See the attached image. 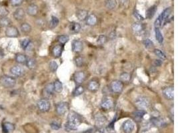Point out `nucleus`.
<instances>
[{
  "mask_svg": "<svg viewBox=\"0 0 178 133\" xmlns=\"http://www.w3.org/2000/svg\"><path fill=\"white\" fill-rule=\"evenodd\" d=\"M81 123V118L78 114L71 112L67 116V121L65 124V129L67 130H75L78 129Z\"/></svg>",
  "mask_w": 178,
  "mask_h": 133,
  "instance_id": "f257e3e1",
  "label": "nucleus"
},
{
  "mask_svg": "<svg viewBox=\"0 0 178 133\" xmlns=\"http://www.w3.org/2000/svg\"><path fill=\"white\" fill-rule=\"evenodd\" d=\"M16 83V79L13 77L4 75L0 77V84L5 88H13L15 86Z\"/></svg>",
  "mask_w": 178,
  "mask_h": 133,
  "instance_id": "f03ea898",
  "label": "nucleus"
},
{
  "mask_svg": "<svg viewBox=\"0 0 178 133\" xmlns=\"http://www.w3.org/2000/svg\"><path fill=\"white\" fill-rule=\"evenodd\" d=\"M135 104L139 109H146L150 105V101L146 97H139L135 101Z\"/></svg>",
  "mask_w": 178,
  "mask_h": 133,
  "instance_id": "7ed1b4c3",
  "label": "nucleus"
},
{
  "mask_svg": "<svg viewBox=\"0 0 178 133\" xmlns=\"http://www.w3.org/2000/svg\"><path fill=\"white\" fill-rule=\"evenodd\" d=\"M5 35L9 38H18L20 36V33L17 27L13 25H10V26L6 27Z\"/></svg>",
  "mask_w": 178,
  "mask_h": 133,
  "instance_id": "20e7f679",
  "label": "nucleus"
},
{
  "mask_svg": "<svg viewBox=\"0 0 178 133\" xmlns=\"http://www.w3.org/2000/svg\"><path fill=\"white\" fill-rule=\"evenodd\" d=\"M110 89L113 93L119 94L123 91V83L120 80H114L110 84Z\"/></svg>",
  "mask_w": 178,
  "mask_h": 133,
  "instance_id": "39448f33",
  "label": "nucleus"
},
{
  "mask_svg": "<svg viewBox=\"0 0 178 133\" xmlns=\"http://www.w3.org/2000/svg\"><path fill=\"white\" fill-rule=\"evenodd\" d=\"M37 107L42 113L48 112L50 109V102L46 99H41L37 102Z\"/></svg>",
  "mask_w": 178,
  "mask_h": 133,
  "instance_id": "423d86ee",
  "label": "nucleus"
},
{
  "mask_svg": "<svg viewBox=\"0 0 178 133\" xmlns=\"http://www.w3.org/2000/svg\"><path fill=\"white\" fill-rule=\"evenodd\" d=\"M11 74L15 77H22L25 73V70L22 67L19 66V65H14L12 67H11L10 70Z\"/></svg>",
  "mask_w": 178,
  "mask_h": 133,
  "instance_id": "0eeeda50",
  "label": "nucleus"
},
{
  "mask_svg": "<svg viewBox=\"0 0 178 133\" xmlns=\"http://www.w3.org/2000/svg\"><path fill=\"white\" fill-rule=\"evenodd\" d=\"M107 123V118L105 116L102 115L101 114H97L95 116V125L99 128L100 130L104 129L105 126Z\"/></svg>",
  "mask_w": 178,
  "mask_h": 133,
  "instance_id": "6e6552de",
  "label": "nucleus"
},
{
  "mask_svg": "<svg viewBox=\"0 0 178 133\" xmlns=\"http://www.w3.org/2000/svg\"><path fill=\"white\" fill-rule=\"evenodd\" d=\"M69 109V104L66 102H60L56 105V112L59 115H64Z\"/></svg>",
  "mask_w": 178,
  "mask_h": 133,
  "instance_id": "1a4fd4ad",
  "label": "nucleus"
},
{
  "mask_svg": "<svg viewBox=\"0 0 178 133\" xmlns=\"http://www.w3.org/2000/svg\"><path fill=\"white\" fill-rule=\"evenodd\" d=\"M13 17L18 22H22L25 17V11L22 8H18L13 11Z\"/></svg>",
  "mask_w": 178,
  "mask_h": 133,
  "instance_id": "9d476101",
  "label": "nucleus"
},
{
  "mask_svg": "<svg viewBox=\"0 0 178 133\" xmlns=\"http://www.w3.org/2000/svg\"><path fill=\"white\" fill-rule=\"evenodd\" d=\"M135 129V125L132 120H127L123 123L122 129L124 133H132Z\"/></svg>",
  "mask_w": 178,
  "mask_h": 133,
  "instance_id": "9b49d317",
  "label": "nucleus"
},
{
  "mask_svg": "<svg viewBox=\"0 0 178 133\" xmlns=\"http://www.w3.org/2000/svg\"><path fill=\"white\" fill-rule=\"evenodd\" d=\"M163 95L167 100L172 101L174 99V88L172 86H169L163 88Z\"/></svg>",
  "mask_w": 178,
  "mask_h": 133,
  "instance_id": "f8f14e48",
  "label": "nucleus"
},
{
  "mask_svg": "<svg viewBox=\"0 0 178 133\" xmlns=\"http://www.w3.org/2000/svg\"><path fill=\"white\" fill-rule=\"evenodd\" d=\"M86 79V75L83 71H77L74 75V80L75 83L78 85H81L85 81Z\"/></svg>",
  "mask_w": 178,
  "mask_h": 133,
  "instance_id": "ddd939ff",
  "label": "nucleus"
},
{
  "mask_svg": "<svg viewBox=\"0 0 178 133\" xmlns=\"http://www.w3.org/2000/svg\"><path fill=\"white\" fill-rule=\"evenodd\" d=\"M101 107L104 110H109L114 106V102L111 98L105 97L102 99L101 102Z\"/></svg>",
  "mask_w": 178,
  "mask_h": 133,
  "instance_id": "4468645a",
  "label": "nucleus"
},
{
  "mask_svg": "<svg viewBox=\"0 0 178 133\" xmlns=\"http://www.w3.org/2000/svg\"><path fill=\"white\" fill-rule=\"evenodd\" d=\"M171 13H172V9H171V8H168L164 9L163 12L159 15V17H160V19L161 21V23H162V25H165V23H167V21L170 19V16Z\"/></svg>",
  "mask_w": 178,
  "mask_h": 133,
  "instance_id": "2eb2a0df",
  "label": "nucleus"
},
{
  "mask_svg": "<svg viewBox=\"0 0 178 133\" xmlns=\"http://www.w3.org/2000/svg\"><path fill=\"white\" fill-rule=\"evenodd\" d=\"M39 13V8L36 4L31 3L27 6V13L31 17H36Z\"/></svg>",
  "mask_w": 178,
  "mask_h": 133,
  "instance_id": "dca6fc26",
  "label": "nucleus"
},
{
  "mask_svg": "<svg viewBox=\"0 0 178 133\" xmlns=\"http://www.w3.org/2000/svg\"><path fill=\"white\" fill-rule=\"evenodd\" d=\"M132 29L135 34L139 35L144 31V25L140 22H135L132 25Z\"/></svg>",
  "mask_w": 178,
  "mask_h": 133,
  "instance_id": "f3484780",
  "label": "nucleus"
},
{
  "mask_svg": "<svg viewBox=\"0 0 178 133\" xmlns=\"http://www.w3.org/2000/svg\"><path fill=\"white\" fill-rule=\"evenodd\" d=\"M72 51H74V53H79L82 51L83 45V43L81 41L79 40H74L72 43Z\"/></svg>",
  "mask_w": 178,
  "mask_h": 133,
  "instance_id": "a211bd4d",
  "label": "nucleus"
},
{
  "mask_svg": "<svg viewBox=\"0 0 178 133\" xmlns=\"http://www.w3.org/2000/svg\"><path fill=\"white\" fill-rule=\"evenodd\" d=\"M88 90L92 93L97 92L100 88V83L97 80L93 79L89 82L88 85Z\"/></svg>",
  "mask_w": 178,
  "mask_h": 133,
  "instance_id": "6ab92c4d",
  "label": "nucleus"
},
{
  "mask_svg": "<svg viewBox=\"0 0 178 133\" xmlns=\"http://www.w3.org/2000/svg\"><path fill=\"white\" fill-rule=\"evenodd\" d=\"M15 125L9 122H5L2 125V130L4 133H11L15 130Z\"/></svg>",
  "mask_w": 178,
  "mask_h": 133,
  "instance_id": "aec40b11",
  "label": "nucleus"
},
{
  "mask_svg": "<svg viewBox=\"0 0 178 133\" xmlns=\"http://www.w3.org/2000/svg\"><path fill=\"white\" fill-rule=\"evenodd\" d=\"M119 4V0H106L105 1V8L109 10H114L118 8Z\"/></svg>",
  "mask_w": 178,
  "mask_h": 133,
  "instance_id": "412c9836",
  "label": "nucleus"
},
{
  "mask_svg": "<svg viewBox=\"0 0 178 133\" xmlns=\"http://www.w3.org/2000/svg\"><path fill=\"white\" fill-rule=\"evenodd\" d=\"M81 27L79 23L72 22L70 23L69 26V31L72 34H76L81 31Z\"/></svg>",
  "mask_w": 178,
  "mask_h": 133,
  "instance_id": "4be33fe9",
  "label": "nucleus"
},
{
  "mask_svg": "<svg viewBox=\"0 0 178 133\" xmlns=\"http://www.w3.org/2000/svg\"><path fill=\"white\" fill-rule=\"evenodd\" d=\"M27 57L26 55L23 54V53H17L15 56V60L16 63H18L19 64H22V65H25L27 61Z\"/></svg>",
  "mask_w": 178,
  "mask_h": 133,
  "instance_id": "5701e85b",
  "label": "nucleus"
},
{
  "mask_svg": "<svg viewBox=\"0 0 178 133\" xmlns=\"http://www.w3.org/2000/svg\"><path fill=\"white\" fill-rule=\"evenodd\" d=\"M64 47L62 45H57L53 47L52 49V55L55 58H60L62 54Z\"/></svg>",
  "mask_w": 178,
  "mask_h": 133,
  "instance_id": "b1692460",
  "label": "nucleus"
},
{
  "mask_svg": "<svg viewBox=\"0 0 178 133\" xmlns=\"http://www.w3.org/2000/svg\"><path fill=\"white\" fill-rule=\"evenodd\" d=\"M85 22H86V24L89 25V26H94L97 22V16L93 13L88 15V16L85 19Z\"/></svg>",
  "mask_w": 178,
  "mask_h": 133,
  "instance_id": "393cba45",
  "label": "nucleus"
},
{
  "mask_svg": "<svg viewBox=\"0 0 178 133\" xmlns=\"http://www.w3.org/2000/svg\"><path fill=\"white\" fill-rule=\"evenodd\" d=\"M76 17L79 21H84L88 16V11L85 9H79L76 11Z\"/></svg>",
  "mask_w": 178,
  "mask_h": 133,
  "instance_id": "a878e982",
  "label": "nucleus"
},
{
  "mask_svg": "<svg viewBox=\"0 0 178 133\" xmlns=\"http://www.w3.org/2000/svg\"><path fill=\"white\" fill-rule=\"evenodd\" d=\"M32 41L29 39H24L20 41L21 48L24 51H29L32 47Z\"/></svg>",
  "mask_w": 178,
  "mask_h": 133,
  "instance_id": "bb28decb",
  "label": "nucleus"
},
{
  "mask_svg": "<svg viewBox=\"0 0 178 133\" xmlns=\"http://www.w3.org/2000/svg\"><path fill=\"white\" fill-rule=\"evenodd\" d=\"M157 9H158V7L156 5L154 6H152L150 8L147 9V10L146 12V17L148 19H151V18L153 17V16L155 15V14L157 11Z\"/></svg>",
  "mask_w": 178,
  "mask_h": 133,
  "instance_id": "cd10ccee",
  "label": "nucleus"
},
{
  "mask_svg": "<svg viewBox=\"0 0 178 133\" xmlns=\"http://www.w3.org/2000/svg\"><path fill=\"white\" fill-rule=\"evenodd\" d=\"M151 122L153 125H154L156 127H163L166 125V123L165 120L161 118L158 117H153L151 119Z\"/></svg>",
  "mask_w": 178,
  "mask_h": 133,
  "instance_id": "c85d7f7f",
  "label": "nucleus"
},
{
  "mask_svg": "<svg viewBox=\"0 0 178 133\" xmlns=\"http://www.w3.org/2000/svg\"><path fill=\"white\" fill-rule=\"evenodd\" d=\"M20 29L23 34L27 35L32 31V27L28 23H22L20 25Z\"/></svg>",
  "mask_w": 178,
  "mask_h": 133,
  "instance_id": "c756f323",
  "label": "nucleus"
},
{
  "mask_svg": "<svg viewBox=\"0 0 178 133\" xmlns=\"http://www.w3.org/2000/svg\"><path fill=\"white\" fill-rule=\"evenodd\" d=\"M12 22L11 20L8 17H0V26L2 27H8L11 25Z\"/></svg>",
  "mask_w": 178,
  "mask_h": 133,
  "instance_id": "7c9ffc66",
  "label": "nucleus"
},
{
  "mask_svg": "<svg viewBox=\"0 0 178 133\" xmlns=\"http://www.w3.org/2000/svg\"><path fill=\"white\" fill-rule=\"evenodd\" d=\"M27 67L29 69H35L37 67V61L36 60L34 59V58H30V59H27V61L25 63Z\"/></svg>",
  "mask_w": 178,
  "mask_h": 133,
  "instance_id": "2f4dec72",
  "label": "nucleus"
},
{
  "mask_svg": "<svg viewBox=\"0 0 178 133\" xmlns=\"http://www.w3.org/2000/svg\"><path fill=\"white\" fill-rule=\"evenodd\" d=\"M84 92H85V88H84L83 86L79 85L78 86H77L76 88L74 89L73 95L74 97L80 96V95H82Z\"/></svg>",
  "mask_w": 178,
  "mask_h": 133,
  "instance_id": "473e14b6",
  "label": "nucleus"
},
{
  "mask_svg": "<svg viewBox=\"0 0 178 133\" xmlns=\"http://www.w3.org/2000/svg\"><path fill=\"white\" fill-rule=\"evenodd\" d=\"M54 91L57 93H61L63 91V84L59 79H57L53 83Z\"/></svg>",
  "mask_w": 178,
  "mask_h": 133,
  "instance_id": "72a5a7b5",
  "label": "nucleus"
},
{
  "mask_svg": "<svg viewBox=\"0 0 178 133\" xmlns=\"http://www.w3.org/2000/svg\"><path fill=\"white\" fill-rule=\"evenodd\" d=\"M59 23H60L59 19H58L57 17H55V16H51V22H50V29H55V28H56L58 26Z\"/></svg>",
  "mask_w": 178,
  "mask_h": 133,
  "instance_id": "f704fd0d",
  "label": "nucleus"
},
{
  "mask_svg": "<svg viewBox=\"0 0 178 133\" xmlns=\"http://www.w3.org/2000/svg\"><path fill=\"white\" fill-rule=\"evenodd\" d=\"M119 77H120V81L122 83H129L131 81L132 77H131V75L130 73L123 72L120 75Z\"/></svg>",
  "mask_w": 178,
  "mask_h": 133,
  "instance_id": "c9c22d12",
  "label": "nucleus"
},
{
  "mask_svg": "<svg viewBox=\"0 0 178 133\" xmlns=\"http://www.w3.org/2000/svg\"><path fill=\"white\" fill-rule=\"evenodd\" d=\"M146 114V111L142 110V109H139V110L135 111L134 113H133V115L134 116L135 118H136L137 120H141Z\"/></svg>",
  "mask_w": 178,
  "mask_h": 133,
  "instance_id": "e433bc0d",
  "label": "nucleus"
},
{
  "mask_svg": "<svg viewBox=\"0 0 178 133\" xmlns=\"http://www.w3.org/2000/svg\"><path fill=\"white\" fill-rule=\"evenodd\" d=\"M155 35H156V39L158 41L159 43H163V36L160 29L158 28H155Z\"/></svg>",
  "mask_w": 178,
  "mask_h": 133,
  "instance_id": "4c0bfd02",
  "label": "nucleus"
},
{
  "mask_svg": "<svg viewBox=\"0 0 178 133\" xmlns=\"http://www.w3.org/2000/svg\"><path fill=\"white\" fill-rule=\"evenodd\" d=\"M45 92L47 95H52L53 94V92L55 91H54V87H53V83H49L45 87Z\"/></svg>",
  "mask_w": 178,
  "mask_h": 133,
  "instance_id": "58836bf2",
  "label": "nucleus"
},
{
  "mask_svg": "<svg viewBox=\"0 0 178 133\" xmlns=\"http://www.w3.org/2000/svg\"><path fill=\"white\" fill-rule=\"evenodd\" d=\"M9 11L6 7L4 6H0V17H8Z\"/></svg>",
  "mask_w": 178,
  "mask_h": 133,
  "instance_id": "ea45409f",
  "label": "nucleus"
},
{
  "mask_svg": "<svg viewBox=\"0 0 178 133\" xmlns=\"http://www.w3.org/2000/svg\"><path fill=\"white\" fill-rule=\"evenodd\" d=\"M154 54H155L157 57H158L159 58H160L161 59H167V57L164 53L162 51H161L159 49H155L153 51Z\"/></svg>",
  "mask_w": 178,
  "mask_h": 133,
  "instance_id": "a19ab883",
  "label": "nucleus"
},
{
  "mask_svg": "<svg viewBox=\"0 0 178 133\" xmlns=\"http://www.w3.org/2000/svg\"><path fill=\"white\" fill-rule=\"evenodd\" d=\"M57 40L61 43V45H64V44L69 41V37L68 36H66V35H63V36H60L58 37Z\"/></svg>",
  "mask_w": 178,
  "mask_h": 133,
  "instance_id": "79ce46f5",
  "label": "nucleus"
},
{
  "mask_svg": "<svg viewBox=\"0 0 178 133\" xmlns=\"http://www.w3.org/2000/svg\"><path fill=\"white\" fill-rule=\"evenodd\" d=\"M143 44L145 46V47L147 49H150L153 48L154 47V44L153 43V41H151L150 39H146L143 41Z\"/></svg>",
  "mask_w": 178,
  "mask_h": 133,
  "instance_id": "37998d69",
  "label": "nucleus"
},
{
  "mask_svg": "<svg viewBox=\"0 0 178 133\" xmlns=\"http://www.w3.org/2000/svg\"><path fill=\"white\" fill-rule=\"evenodd\" d=\"M75 64L78 67H82L84 64V59L81 56H78L75 58Z\"/></svg>",
  "mask_w": 178,
  "mask_h": 133,
  "instance_id": "c03bdc74",
  "label": "nucleus"
},
{
  "mask_svg": "<svg viewBox=\"0 0 178 133\" xmlns=\"http://www.w3.org/2000/svg\"><path fill=\"white\" fill-rule=\"evenodd\" d=\"M107 41V37L104 35H101L97 39V43L99 45H104Z\"/></svg>",
  "mask_w": 178,
  "mask_h": 133,
  "instance_id": "a18cd8bd",
  "label": "nucleus"
},
{
  "mask_svg": "<svg viewBox=\"0 0 178 133\" xmlns=\"http://www.w3.org/2000/svg\"><path fill=\"white\" fill-rule=\"evenodd\" d=\"M49 67H50V71L53 72V73H54V72L57 71L58 68V65L55 61H51L50 63V64H49Z\"/></svg>",
  "mask_w": 178,
  "mask_h": 133,
  "instance_id": "49530a36",
  "label": "nucleus"
},
{
  "mask_svg": "<svg viewBox=\"0 0 178 133\" xmlns=\"http://www.w3.org/2000/svg\"><path fill=\"white\" fill-rule=\"evenodd\" d=\"M24 0H9V3L13 7H19L23 3Z\"/></svg>",
  "mask_w": 178,
  "mask_h": 133,
  "instance_id": "de8ad7c7",
  "label": "nucleus"
},
{
  "mask_svg": "<svg viewBox=\"0 0 178 133\" xmlns=\"http://www.w3.org/2000/svg\"><path fill=\"white\" fill-rule=\"evenodd\" d=\"M133 16H134V17L138 21V22H142V21L144 20V17L142 15H140V14L137 12V11H133Z\"/></svg>",
  "mask_w": 178,
  "mask_h": 133,
  "instance_id": "09e8293b",
  "label": "nucleus"
},
{
  "mask_svg": "<svg viewBox=\"0 0 178 133\" xmlns=\"http://www.w3.org/2000/svg\"><path fill=\"white\" fill-rule=\"evenodd\" d=\"M50 126H51V128L53 130H59L60 128H61V125L60 123L56 122V121H53V122H52L50 124Z\"/></svg>",
  "mask_w": 178,
  "mask_h": 133,
  "instance_id": "8fccbe9b",
  "label": "nucleus"
},
{
  "mask_svg": "<svg viewBox=\"0 0 178 133\" xmlns=\"http://www.w3.org/2000/svg\"><path fill=\"white\" fill-rule=\"evenodd\" d=\"M154 26H155V28H158V29H160V27L162 26V23H161L160 17H158L156 19L155 22H154Z\"/></svg>",
  "mask_w": 178,
  "mask_h": 133,
  "instance_id": "3c124183",
  "label": "nucleus"
},
{
  "mask_svg": "<svg viewBox=\"0 0 178 133\" xmlns=\"http://www.w3.org/2000/svg\"><path fill=\"white\" fill-rule=\"evenodd\" d=\"M153 64L156 67H160V66H161V64H162V61H161V60L156 59V60H154Z\"/></svg>",
  "mask_w": 178,
  "mask_h": 133,
  "instance_id": "603ef678",
  "label": "nucleus"
},
{
  "mask_svg": "<svg viewBox=\"0 0 178 133\" xmlns=\"http://www.w3.org/2000/svg\"><path fill=\"white\" fill-rule=\"evenodd\" d=\"M116 34L115 32H112L109 34V38L111 39L116 38Z\"/></svg>",
  "mask_w": 178,
  "mask_h": 133,
  "instance_id": "864d4df0",
  "label": "nucleus"
},
{
  "mask_svg": "<svg viewBox=\"0 0 178 133\" xmlns=\"http://www.w3.org/2000/svg\"><path fill=\"white\" fill-rule=\"evenodd\" d=\"M25 1H27V2H31L32 1H34V0H25Z\"/></svg>",
  "mask_w": 178,
  "mask_h": 133,
  "instance_id": "5fc2aeb1",
  "label": "nucleus"
}]
</instances>
